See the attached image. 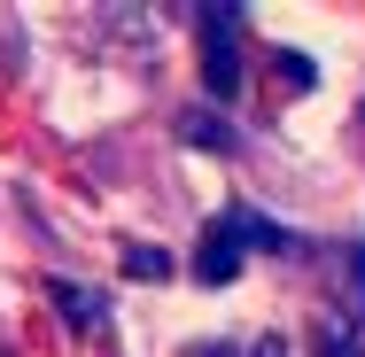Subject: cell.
Here are the masks:
<instances>
[{
	"mask_svg": "<svg viewBox=\"0 0 365 357\" xmlns=\"http://www.w3.org/2000/svg\"><path fill=\"white\" fill-rule=\"evenodd\" d=\"M249 249H288V233H280L272 217H257L249 202H233V210H218V225L202 233L195 280H202V287H225L233 272H241V257H249Z\"/></svg>",
	"mask_w": 365,
	"mask_h": 357,
	"instance_id": "6da1fadb",
	"label": "cell"
},
{
	"mask_svg": "<svg viewBox=\"0 0 365 357\" xmlns=\"http://www.w3.org/2000/svg\"><path fill=\"white\" fill-rule=\"evenodd\" d=\"M202 86L210 101L241 93V8H202Z\"/></svg>",
	"mask_w": 365,
	"mask_h": 357,
	"instance_id": "7a4b0ae2",
	"label": "cell"
},
{
	"mask_svg": "<svg viewBox=\"0 0 365 357\" xmlns=\"http://www.w3.org/2000/svg\"><path fill=\"white\" fill-rule=\"evenodd\" d=\"M55 303H63V319H71V326H86V334L109 319V303H101V295H86L78 280H55Z\"/></svg>",
	"mask_w": 365,
	"mask_h": 357,
	"instance_id": "3957f363",
	"label": "cell"
},
{
	"mask_svg": "<svg viewBox=\"0 0 365 357\" xmlns=\"http://www.w3.org/2000/svg\"><path fill=\"white\" fill-rule=\"evenodd\" d=\"M319 357H365V334L350 319H319Z\"/></svg>",
	"mask_w": 365,
	"mask_h": 357,
	"instance_id": "277c9868",
	"label": "cell"
},
{
	"mask_svg": "<svg viewBox=\"0 0 365 357\" xmlns=\"http://www.w3.org/2000/svg\"><path fill=\"white\" fill-rule=\"evenodd\" d=\"M179 133H187V140H202V148H233V125H225V117H210V109H195Z\"/></svg>",
	"mask_w": 365,
	"mask_h": 357,
	"instance_id": "5b68a950",
	"label": "cell"
},
{
	"mask_svg": "<svg viewBox=\"0 0 365 357\" xmlns=\"http://www.w3.org/2000/svg\"><path fill=\"white\" fill-rule=\"evenodd\" d=\"M125 272H140V280H163V272H171V257H163V249H140V241H133V249H125Z\"/></svg>",
	"mask_w": 365,
	"mask_h": 357,
	"instance_id": "8992f818",
	"label": "cell"
},
{
	"mask_svg": "<svg viewBox=\"0 0 365 357\" xmlns=\"http://www.w3.org/2000/svg\"><path fill=\"white\" fill-rule=\"evenodd\" d=\"M241 357H288V350H280V334H272V342H257V350H241Z\"/></svg>",
	"mask_w": 365,
	"mask_h": 357,
	"instance_id": "52a82bcc",
	"label": "cell"
},
{
	"mask_svg": "<svg viewBox=\"0 0 365 357\" xmlns=\"http://www.w3.org/2000/svg\"><path fill=\"white\" fill-rule=\"evenodd\" d=\"M195 357H241V350H233V342H218V350H210V342H202V350H195Z\"/></svg>",
	"mask_w": 365,
	"mask_h": 357,
	"instance_id": "ba28073f",
	"label": "cell"
}]
</instances>
